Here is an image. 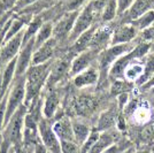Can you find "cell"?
Wrapping results in <instances>:
<instances>
[{"instance_id": "cell-17", "label": "cell", "mask_w": 154, "mask_h": 153, "mask_svg": "<svg viewBox=\"0 0 154 153\" xmlns=\"http://www.w3.org/2000/svg\"><path fill=\"white\" fill-rule=\"evenodd\" d=\"M138 33L139 31L131 23H121L114 29L110 45L132 43V40L137 37Z\"/></svg>"}, {"instance_id": "cell-34", "label": "cell", "mask_w": 154, "mask_h": 153, "mask_svg": "<svg viewBox=\"0 0 154 153\" xmlns=\"http://www.w3.org/2000/svg\"><path fill=\"white\" fill-rule=\"evenodd\" d=\"M141 139L145 143H149L154 140V121L149 122L144 127L141 131Z\"/></svg>"}, {"instance_id": "cell-35", "label": "cell", "mask_w": 154, "mask_h": 153, "mask_svg": "<svg viewBox=\"0 0 154 153\" xmlns=\"http://www.w3.org/2000/svg\"><path fill=\"white\" fill-rule=\"evenodd\" d=\"M136 0H117V16H122L129 8L132 6Z\"/></svg>"}, {"instance_id": "cell-18", "label": "cell", "mask_w": 154, "mask_h": 153, "mask_svg": "<svg viewBox=\"0 0 154 153\" xmlns=\"http://www.w3.org/2000/svg\"><path fill=\"white\" fill-rule=\"evenodd\" d=\"M120 139L121 138L119 137L117 131L114 129L101 131L98 140L96 142V144L93 145V147L91 148L89 153H103L105 150H107L108 147H110L113 144H115L116 142H119Z\"/></svg>"}, {"instance_id": "cell-16", "label": "cell", "mask_w": 154, "mask_h": 153, "mask_svg": "<svg viewBox=\"0 0 154 153\" xmlns=\"http://www.w3.org/2000/svg\"><path fill=\"white\" fill-rule=\"evenodd\" d=\"M99 78H100V70L98 67L92 66L90 68L81 71L79 74L72 76V84L77 89L90 88L99 82Z\"/></svg>"}, {"instance_id": "cell-42", "label": "cell", "mask_w": 154, "mask_h": 153, "mask_svg": "<svg viewBox=\"0 0 154 153\" xmlns=\"http://www.w3.org/2000/svg\"><path fill=\"white\" fill-rule=\"evenodd\" d=\"M153 86H154V74L152 75V77L148 80L147 82L143 85V88H144V89H152Z\"/></svg>"}, {"instance_id": "cell-32", "label": "cell", "mask_w": 154, "mask_h": 153, "mask_svg": "<svg viewBox=\"0 0 154 153\" xmlns=\"http://www.w3.org/2000/svg\"><path fill=\"white\" fill-rule=\"evenodd\" d=\"M39 0H17L16 5L14 7V13L22 14L26 13L28 9H30L32 6H35Z\"/></svg>"}, {"instance_id": "cell-10", "label": "cell", "mask_w": 154, "mask_h": 153, "mask_svg": "<svg viewBox=\"0 0 154 153\" xmlns=\"http://www.w3.org/2000/svg\"><path fill=\"white\" fill-rule=\"evenodd\" d=\"M114 29L115 28L112 26V23H101V24H99L97 27V30L94 32V35H93L90 48L96 50L98 52H101L103 50H106L108 46H110Z\"/></svg>"}, {"instance_id": "cell-28", "label": "cell", "mask_w": 154, "mask_h": 153, "mask_svg": "<svg viewBox=\"0 0 154 153\" xmlns=\"http://www.w3.org/2000/svg\"><path fill=\"white\" fill-rule=\"evenodd\" d=\"M91 0H64L61 2L63 12H79Z\"/></svg>"}, {"instance_id": "cell-3", "label": "cell", "mask_w": 154, "mask_h": 153, "mask_svg": "<svg viewBox=\"0 0 154 153\" xmlns=\"http://www.w3.org/2000/svg\"><path fill=\"white\" fill-rule=\"evenodd\" d=\"M28 111H29V107L26 105H22L5 126L2 136L9 140L13 146H22L23 126H24V119Z\"/></svg>"}, {"instance_id": "cell-20", "label": "cell", "mask_w": 154, "mask_h": 153, "mask_svg": "<svg viewBox=\"0 0 154 153\" xmlns=\"http://www.w3.org/2000/svg\"><path fill=\"white\" fill-rule=\"evenodd\" d=\"M98 26H99V24H96V26H93L92 28H90L89 30H86L85 32H83V33L71 44V47L69 51L76 55L78 53H82V52H84V51L90 50L91 42H92L93 35H94V32H96L97 27Z\"/></svg>"}, {"instance_id": "cell-11", "label": "cell", "mask_w": 154, "mask_h": 153, "mask_svg": "<svg viewBox=\"0 0 154 153\" xmlns=\"http://www.w3.org/2000/svg\"><path fill=\"white\" fill-rule=\"evenodd\" d=\"M23 46V32L9 39L7 43L1 46L0 48V66L4 68L7 64L19 55L21 48Z\"/></svg>"}, {"instance_id": "cell-27", "label": "cell", "mask_w": 154, "mask_h": 153, "mask_svg": "<svg viewBox=\"0 0 154 153\" xmlns=\"http://www.w3.org/2000/svg\"><path fill=\"white\" fill-rule=\"evenodd\" d=\"M117 17V0H108L101 14V23H110L113 20Z\"/></svg>"}, {"instance_id": "cell-7", "label": "cell", "mask_w": 154, "mask_h": 153, "mask_svg": "<svg viewBox=\"0 0 154 153\" xmlns=\"http://www.w3.org/2000/svg\"><path fill=\"white\" fill-rule=\"evenodd\" d=\"M135 48V45L132 43L128 44H119V45H110L106 50H103L99 53L98 57V68L100 71L109 69L112 67V64L115 62L117 59L127 54L129 52H131Z\"/></svg>"}, {"instance_id": "cell-46", "label": "cell", "mask_w": 154, "mask_h": 153, "mask_svg": "<svg viewBox=\"0 0 154 153\" xmlns=\"http://www.w3.org/2000/svg\"><path fill=\"white\" fill-rule=\"evenodd\" d=\"M151 92H152V95H154V86L152 88V89H151Z\"/></svg>"}, {"instance_id": "cell-33", "label": "cell", "mask_w": 154, "mask_h": 153, "mask_svg": "<svg viewBox=\"0 0 154 153\" xmlns=\"http://www.w3.org/2000/svg\"><path fill=\"white\" fill-rule=\"evenodd\" d=\"M61 153H81V146L76 142L62 140L61 142Z\"/></svg>"}, {"instance_id": "cell-45", "label": "cell", "mask_w": 154, "mask_h": 153, "mask_svg": "<svg viewBox=\"0 0 154 153\" xmlns=\"http://www.w3.org/2000/svg\"><path fill=\"white\" fill-rule=\"evenodd\" d=\"M135 152H136V148H135V146L132 145L131 147H129L128 150H125L123 153H135Z\"/></svg>"}, {"instance_id": "cell-24", "label": "cell", "mask_w": 154, "mask_h": 153, "mask_svg": "<svg viewBox=\"0 0 154 153\" xmlns=\"http://www.w3.org/2000/svg\"><path fill=\"white\" fill-rule=\"evenodd\" d=\"M96 99L90 96H81L76 99L75 102V111L76 114L81 116H88L90 115L96 108Z\"/></svg>"}, {"instance_id": "cell-19", "label": "cell", "mask_w": 154, "mask_h": 153, "mask_svg": "<svg viewBox=\"0 0 154 153\" xmlns=\"http://www.w3.org/2000/svg\"><path fill=\"white\" fill-rule=\"evenodd\" d=\"M151 9H154V0H136L128 12L124 13L127 15V19H123L122 23H129L134 20H137Z\"/></svg>"}, {"instance_id": "cell-41", "label": "cell", "mask_w": 154, "mask_h": 153, "mask_svg": "<svg viewBox=\"0 0 154 153\" xmlns=\"http://www.w3.org/2000/svg\"><path fill=\"white\" fill-rule=\"evenodd\" d=\"M5 98H6V95L4 93V89H2V77H1V73H0V106L4 102Z\"/></svg>"}, {"instance_id": "cell-26", "label": "cell", "mask_w": 154, "mask_h": 153, "mask_svg": "<svg viewBox=\"0 0 154 153\" xmlns=\"http://www.w3.org/2000/svg\"><path fill=\"white\" fill-rule=\"evenodd\" d=\"M129 23H131L139 32L144 31L145 29H147V28H149L151 26H153L154 9L148 11V12H146L145 14H143L141 16H139L137 20H134V21H131V22H129Z\"/></svg>"}, {"instance_id": "cell-21", "label": "cell", "mask_w": 154, "mask_h": 153, "mask_svg": "<svg viewBox=\"0 0 154 153\" xmlns=\"http://www.w3.org/2000/svg\"><path fill=\"white\" fill-rule=\"evenodd\" d=\"M117 120H119V116L115 111V107H110L100 114L98 122H97L96 129H98L99 131H106V130L114 129V127L117 124Z\"/></svg>"}, {"instance_id": "cell-31", "label": "cell", "mask_w": 154, "mask_h": 153, "mask_svg": "<svg viewBox=\"0 0 154 153\" xmlns=\"http://www.w3.org/2000/svg\"><path fill=\"white\" fill-rule=\"evenodd\" d=\"M131 146H132V144L128 139H120L110 147H108L107 150H105L103 153H123Z\"/></svg>"}, {"instance_id": "cell-2", "label": "cell", "mask_w": 154, "mask_h": 153, "mask_svg": "<svg viewBox=\"0 0 154 153\" xmlns=\"http://www.w3.org/2000/svg\"><path fill=\"white\" fill-rule=\"evenodd\" d=\"M26 77L15 78L5 98V126L17 109L26 102Z\"/></svg>"}, {"instance_id": "cell-43", "label": "cell", "mask_w": 154, "mask_h": 153, "mask_svg": "<svg viewBox=\"0 0 154 153\" xmlns=\"http://www.w3.org/2000/svg\"><path fill=\"white\" fill-rule=\"evenodd\" d=\"M22 153H33V148H31V147L22 146Z\"/></svg>"}, {"instance_id": "cell-9", "label": "cell", "mask_w": 154, "mask_h": 153, "mask_svg": "<svg viewBox=\"0 0 154 153\" xmlns=\"http://www.w3.org/2000/svg\"><path fill=\"white\" fill-rule=\"evenodd\" d=\"M45 89L46 92L42 96V115L50 121H54L61 107V97L55 88Z\"/></svg>"}, {"instance_id": "cell-1", "label": "cell", "mask_w": 154, "mask_h": 153, "mask_svg": "<svg viewBox=\"0 0 154 153\" xmlns=\"http://www.w3.org/2000/svg\"><path fill=\"white\" fill-rule=\"evenodd\" d=\"M53 62V61H52ZM52 62L43 64H31L28 69L26 77V102L28 107H30L33 102L39 100L43 96V91L45 90L51 71Z\"/></svg>"}, {"instance_id": "cell-4", "label": "cell", "mask_w": 154, "mask_h": 153, "mask_svg": "<svg viewBox=\"0 0 154 153\" xmlns=\"http://www.w3.org/2000/svg\"><path fill=\"white\" fill-rule=\"evenodd\" d=\"M101 19V14L97 11L94 6L92 5V2H89L86 6L84 7L83 9L79 11V14L77 16L76 23L75 27L71 31V35L69 37L68 43L72 44L83 32H85L86 30H89L90 28H92L98 23V20Z\"/></svg>"}, {"instance_id": "cell-37", "label": "cell", "mask_w": 154, "mask_h": 153, "mask_svg": "<svg viewBox=\"0 0 154 153\" xmlns=\"http://www.w3.org/2000/svg\"><path fill=\"white\" fill-rule=\"evenodd\" d=\"M12 147H13V145L11 144V142L2 136L0 139V153H11Z\"/></svg>"}, {"instance_id": "cell-25", "label": "cell", "mask_w": 154, "mask_h": 153, "mask_svg": "<svg viewBox=\"0 0 154 153\" xmlns=\"http://www.w3.org/2000/svg\"><path fill=\"white\" fill-rule=\"evenodd\" d=\"M53 38V21H45L35 37V48Z\"/></svg>"}, {"instance_id": "cell-40", "label": "cell", "mask_w": 154, "mask_h": 153, "mask_svg": "<svg viewBox=\"0 0 154 153\" xmlns=\"http://www.w3.org/2000/svg\"><path fill=\"white\" fill-rule=\"evenodd\" d=\"M33 153H50V152L47 151V148L42 143H39V144H37L36 146L33 147Z\"/></svg>"}, {"instance_id": "cell-38", "label": "cell", "mask_w": 154, "mask_h": 153, "mask_svg": "<svg viewBox=\"0 0 154 153\" xmlns=\"http://www.w3.org/2000/svg\"><path fill=\"white\" fill-rule=\"evenodd\" d=\"M14 12H11V13H7L2 16H0V37L2 35V32L5 31V28H6L7 23L9 22V20L12 19V16L14 15Z\"/></svg>"}, {"instance_id": "cell-14", "label": "cell", "mask_w": 154, "mask_h": 153, "mask_svg": "<svg viewBox=\"0 0 154 153\" xmlns=\"http://www.w3.org/2000/svg\"><path fill=\"white\" fill-rule=\"evenodd\" d=\"M59 45L60 44L55 39L51 38L42 46L35 48L33 57H32V64H43L54 61L57 59L55 53H57Z\"/></svg>"}, {"instance_id": "cell-23", "label": "cell", "mask_w": 154, "mask_h": 153, "mask_svg": "<svg viewBox=\"0 0 154 153\" xmlns=\"http://www.w3.org/2000/svg\"><path fill=\"white\" fill-rule=\"evenodd\" d=\"M45 22V19L43 17L42 14H36L33 15L31 21L28 23L24 31H23V45H26L28 42H30L31 39H35L37 32L39 31L40 27L43 26V23Z\"/></svg>"}, {"instance_id": "cell-12", "label": "cell", "mask_w": 154, "mask_h": 153, "mask_svg": "<svg viewBox=\"0 0 154 153\" xmlns=\"http://www.w3.org/2000/svg\"><path fill=\"white\" fill-rule=\"evenodd\" d=\"M100 52L96 51V50H88L82 53L76 54L72 61H71V69H70V77L75 76L77 74H79L81 71L88 69L93 66L94 62L98 61V57H99Z\"/></svg>"}, {"instance_id": "cell-13", "label": "cell", "mask_w": 154, "mask_h": 153, "mask_svg": "<svg viewBox=\"0 0 154 153\" xmlns=\"http://www.w3.org/2000/svg\"><path fill=\"white\" fill-rule=\"evenodd\" d=\"M35 52V39H31L26 45L22 46L21 52L16 58V70H15V78L24 76L28 69L32 64V57Z\"/></svg>"}, {"instance_id": "cell-44", "label": "cell", "mask_w": 154, "mask_h": 153, "mask_svg": "<svg viewBox=\"0 0 154 153\" xmlns=\"http://www.w3.org/2000/svg\"><path fill=\"white\" fill-rule=\"evenodd\" d=\"M135 153H152V151L148 148H141V150H136Z\"/></svg>"}, {"instance_id": "cell-39", "label": "cell", "mask_w": 154, "mask_h": 153, "mask_svg": "<svg viewBox=\"0 0 154 153\" xmlns=\"http://www.w3.org/2000/svg\"><path fill=\"white\" fill-rule=\"evenodd\" d=\"M4 129H5V100L0 106V139L4 134Z\"/></svg>"}, {"instance_id": "cell-36", "label": "cell", "mask_w": 154, "mask_h": 153, "mask_svg": "<svg viewBox=\"0 0 154 153\" xmlns=\"http://www.w3.org/2000/svg\"><path fill=\"white\" fill-rule=\"evenodd\" d=\"M140 39L141 42H147V43L153 42L154 43V24L140 32Z\"/></svg>"}, {"instance_id": "cell-30", "label": "cell", "mask_w": 154, "mask_h": 153, "mask_svg": "<svg viewBox=\"0 0 154 153\" xmlns=\"http://www.w3.org/2000/svg\"><path fill=\"white\" fill-rule=\"evenodd\" d=\"M131 89V83L125 81V80H115L112 83V88H110V93L112 95H121L124 92H128Z\"/></svg>"}, {"instance_id": "cell-5", "label": "cell", "mask_w": 154, "mask_h": 153, "mask_svg": "<svg viewBox=\"0 0 154 153\" xmlns=\"http://www.w3.org/2000/svg\"><path fill=\"white\" fill-rule=\"evenodd\" d=\"M74 57L75 54L69 51V53H66V55L57 58L52 62L51 71H50L46 88H57L66 77L70 76L71 61Z\"/></svg>"}, {"instance_id": "cell-8", "label": "cell", "mask_w": 154, "mask_h": 153, "mask_svg": "<svg viewBox=\"0 0 154 153\" xmlns=\"http://www.w3.org/2000/svg\"><path fill=\"white\" fill-rule=\"evenodd\" d=\"M39 137L40 143L50 153H61V140L53 130L52 121L44 116H42L39 120Z\"/></svg>"}, {"instance_id": "cell-47", "label": "cell", "mask_w": 154, "mask_h": 153, "mask_svg": "<svg viewBox=\"0 0 154 153\" xmlns=\"http://www.w3.org/2000/svg\"><path fill=\"white\" fill-rule=\"evenodd\" d=\"M152 153H154V148H153V150H152Z\"/></svg>"}, {"instance_id": "cell-29", "label": "cell", "mask_w": 154, "mask_h": 153, "mask_svg": "<svg viewBox=\"0 0 154 153\" xmlns=\"http://www.w3.org/2000/svg\"><path fill=\"white\" fill-rule=\"evenodd\" d=\"M153 74H154V58H151V59H148L147 62L145 64L144 73H143V75L139 77V80L136 81V84H137V85H144V84L146 83L148 80L152 77Z\"/></svg>"}, {"instance_id": "cell-6", "label": "cell", "mask_w": 154, "mask_h": 153, "mask_svg": "<svg viewBox=\"0 0 154 153\" xmlns=\"http://www.w3.org/2000/svg\"><path fill=\"white\" fill-rule=\"evenodd\" d=\"M79 12H64L53 22V38L60 45L68 43Z\"/></svg>"}, {"instance_id": "cell-15", "label": "cell", "mask_w": 154, "mask_h": 153, "mask_svg": "<svg viewBox=\"0 0 154 153\" xmlns=\"http://www.w3.org/2000/svg\"><path fill=\"white\" fill-rule=\"evenodd\" d=\"M52 127L61 142L62 140L75 142L71 117L67 116V115H60L54 121H52Z\"/></svg>"}, {"instance_id": "cell-22", "label": "cell", "mask_w": 154, "mask_h": 153, "mask_svg": "<svg viewBox=\"0 0 154 153\" xmlns=\"http://www.w3.org/2000/svg\"><path fill=\"white\" fill-rule=\"evenodd\" d=\"M71 121H72V130H74L75 142L79 146H82L85 143V140L89 138L93 128H91L86 122H84L81 119H71Z\"/></svg>"}]
</instances>
